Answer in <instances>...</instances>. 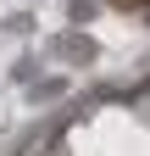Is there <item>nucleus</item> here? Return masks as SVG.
Listing matches in <instances>:
<instances>
[{
	"instance_id": "obj_1",
	"label": "nucleus",
	"mask_w": 150,
	"mask_h": 156,
	"mask_svg": "<svg viewBox=\"0 0 150 156\" xmlns=\"http://www.w3.org/2000/svg\"><path fill=\"white\" fill-rule=\"evenodd\" d=\"M56 45L67 50V62H89V56H95V39H78V34H61Z\"/></svg>"
}]
</instances>
